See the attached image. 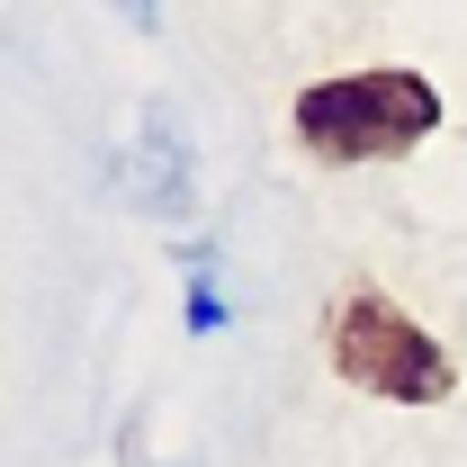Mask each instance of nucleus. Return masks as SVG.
Returning a JSON list of instances; mask_svg holds the SVG:
<instances>
[{"label":"nucleus","mask_w":467,"mask_h":467,"mask_svg":"<svg viewBox=\"0 0 467 467\" xmlns=\"http://www.w3.org/2000/svg\"><path fill=\"white\" fill-rule=\"evenodd\" d=\"M109 9L135 27V36H153V27H162V0H109Z\"/></svg>","instance_id":"5"},{"label":"nucleus","mask_w":467,"mask_h":467,"mask_svg":"<svg viewBox=\"0 0 467 467\" xmlns=\"http://www.w3.org/2000/svg\"><path fill=\"white\" fill-rule=\"evenodd\" d=\"M216 324H225V296L198 279V288H189V333H216Z\"/></svg>","instance_id":"4"},{"label":"nucleus","mask_w":467,"mask_h":467,"mask_svg":"<svg viewBox=\"0 0 467 467\" xmlns=\"http://www.w3.org/2000/svg\"><path fill=\"white\" fill-rule=\"evenodd\" d=\"M288 135L306 144V162H324V171L396 162L422 135H441V90H431V72H413V63L333 72V81H306V90H296Z\"/></svg>","instance_id":"1"},{"label":"nucleus","mask_w":467,"mask_h":467,"mask_svg":"<svg viewBox=\"0 0 467 467\" xmlns=\"http://www.w3.org/2000/svg\"><path fill=\"white\" fill-rule=\"evenodd\" d=\"M117 189H126V207H144V216H162V225H180V216L198 207L189 117H180L171 99H144V109H135V135H126V153H117Z\"/></svg>","instance_id":"3"},{"label":"nucleus","mask_w":467,"mask_h":467,"mask_svg":"<svg viewBox=\"0 0 467 467\" xmlns=\"http://www.w3.org/2000/svg\"><path fill=\"white\" fill-rule=\"evenodd\" d=\"M324 359L333 378L378 396V405H450L459 396V359L413 324L387 288H342L324 315Z\"/></svg>","instance_id":"2"}]
</instances>
